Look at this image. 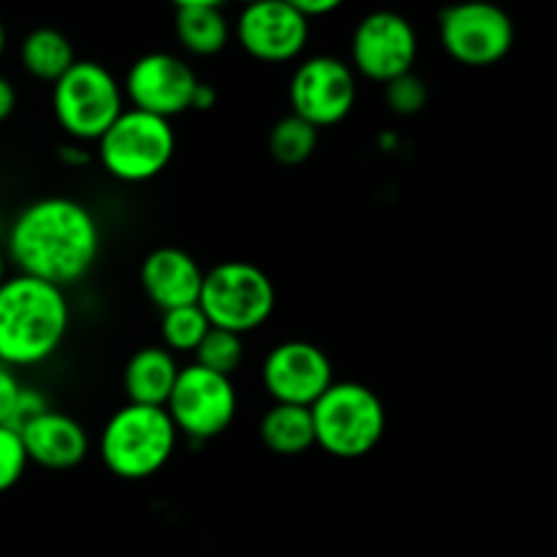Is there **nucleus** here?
I'll use <instances>...</instances> for the list:
<instances>
[{
  "label": "nucleus",
  "instance_id": "nucleus-1",
  "mask_svg": "<svg viewBox=\"0 0 557 557\" xmlns=\"http://www.w3.org/2000/svg\"><path fill=\"white\" fill-rule=\"evenodd\" d=\"M101 250V228L82 201L47 196L14 218L9 256L20 275L65 288L92 270Z\"/></svg>",
  "mask_w": 557,
  "mask_h": 557
},
{
  "label": "nucleus",
  "instance_id": "nucleus-2",
  "mask_svg": "<svg viewBox=\"0 0 557 557\" xmlns=\"http://www.w3.org/2000/svg\"><path fill=\"white\" fill-rule=\"evenodd\" d=\"M71 324L63 288L27 275L5 277L0 286V364L33 368L63 346Z\"/></svg>",
  "mask_w": 557,
  "mask_h": 557
},
{
  "label": "nucleus",
  "instance_id": "nucleus-3",
  "mask_svg": "<svg viewBox=\"0 0 557 557\" xmlns=\"http://www.w3.org/2000/svg\"><path fill=\"white\" fill-rule=\"evenodd\" d=\"M315 444L341 460H359L381 444L386 433L384 400L359 381H335L310 406Z\"/></svg>",
  "mask_w": 557,
  "mask_h": 557
},
{
  "label": "nucleus",
  "instance_id": "nucleus-4",
  "mask_svg": "<svg viewBox=\"0 0 557 557\" xmlns=\"http://www.w3.org/2000/svg\"><path fill=\"white\" fill-rule=\"evenodd\" d=\"M174 446L177 430L163 408L125 403L103 424L101 460L112 476L139 482L156 476L172 460Z\"/></svg>",
  "mask_w": 557,
  "mask_h": 557
},
{
  "label": "nucleus",
  "instance_id": "nucleus-5",
  "mask_svg": "<svg viewBox=\"0 0 557 557\" xmlns=\"http://www.w3.org/2000/svg\"><path fill=\"white\" fill-rule=\"evenodd\" d=\"M275 283L250 261H221L205 272L199 308L210 326L232 335H248L275 313Z\"/></svg>",
  "mask_w": 557,
  "mask_h": 557
},
{
  "label": "nucleus",
  "instance_id": "nucleus-6",
  "mask_svg": "<svg viewBox=\"0 0 557 557\" xmlns=\"http://www.w3.org/2000/svg\"><path fill=\"white\" fill-rule=\"evenodd\" d=\"M60 128L76 141H98L123 114V87L107 65L76 60L52 90Z\"/></svg>",
  "mask_w": 557,
  "mask_h": 557
},
{
  "label": "nucleus",
  "instance_id": "nucleus-7",
  "mask_svg": "<svg viewBox=\"0 0 557 557\" xmlns=\"http://www.w3.org/2000/svg\"><path fill=\"white\" fill-rule=\"evenodd\" d=\"M177 136L169 120L123 109L98 139V158L107 174L120 183H147L172 163Z\"/></svg>",
  "mask_w": 557,
  "mask_h": 557
},
{
  "label": "nucleus",
  "instance_id": "nucleus-8",
  "mask_svg": "<svg viewBox=\"0 0 557 557\" xmlns=\"http://www.w3.org/2000/svg\"><path fill=\"white\" fill-rule=\"evenodd\" d=\"M163 411L172 419L177 435L183 433L196 444H207L232 428L237 417V389L226 375L188 364L180 368Z\"/></svg>",
  "mask_w": 557,
  "mask_h": 557
},
{
  "label": "nucleus",
  "instance_id": "nucleus-9",
  "mask_svg": "<svg viewBox=\"0 0 557 557\" xmlns=\"http://www.w3.org/2000/svg\"><path fill=\"white\" fill-rule=\"evenodd\" d=\"M441 47L451 60L471 69L500 63L515 47V22L493 3L449 5L438 16Z\"/></svg>",
  "mask_w": 557,
  "mask_h": 557
},
{
  "label": "nucleus",
  "instance_id": "nucleus-10",
  "mask_svg": "<svg viewBox=\"0 0 557 557\" xmlns=\"http://www.w3.org/2000/svg\"><path fill=\"white\" fill-rule=\"evenodd\" d=\"M288 103L292 114L319 131L343 123L357 103V74L346 60L332 54L308 58L294 71Z\"/></svg>",
  "mask_w": 557,
  "mask_h": 557
},
{
  "label": "nucleus",
  "instance_id": "nucleus-11",
  "mask_svg": "<svg viewBox=\"0 0 557 557\" xmlns=\"http://www.w3.org/2000/svg\"><path fill=\"white\" fill-rule=\"evenodd\" d=\"M417 52V30L397 11H373L354 27L351 71L370 82L386 85L413 71Z\"/></svg>",
  "mask_w": 557,
  "mask_h": 557
},
{
  "label": "nucleus",
  "instance_id": "nucleus-12",
  "mask_svg": "<svg viewBox=\"0 0 557 557\" xmlns=\"http://www.w3.org/2000/svg\"><path fill=\"white\" fill-rule=\"evenodd\" d=\"M199 76L172 52H147L125 74L123 92L134 103L136 112L152 114L172 123V117L188 112Z\"/></svg>",
  "mask_w": 557,
  "mask_h": 557
},
{
  "label": "nucleus",
  "instance_id": "nucleus-13",
  "mask_svg": "<svg viewBox=\"0 0 557 557\" xmlns=\"http://www.w3.org/2000/svg\"><path fill=\"white\" fill-rule=\"evenodd\" d=\"M261 384L277 406L310 408L335 384V375L324 348L308 341H286L264 357Z\"/></svg>",
  "mask_w": 557,
  "mask_h": 557
},
{
  "label": "nucleus",
  "instance_id": "nucleus-14",
  "mask_svg": "<svg viewBox=\"0 0 557 557\" xmlns=\"http://www.w3.org/2000/svg\"><path fill=\"white\" fill-rule=\"evenodd\" d=\"M234 36L250 58L261 63H288L308 47L310 25L297 14L292 0H267L239 11Z\"/></svg>",
  "mask_w": 557,
  "mask_h": 557
},
{
  "label": "nucleus",
  "instance_id": "nucleus-15",
  "mask_svg": "<svg viewBox=\"0 0 557 557\" xmlns=\"http://www.w3.org/2000/svg\"><path fill=\"white\" fill-rule=\"evenodd\" d=\"M20 441L25 446L27 462L47 468V471H71L82 466L90 451V435L74 417L60 411H44L22 424Z\"/></svg>",
  "mask_w": 557,
  "mask_h": 557
},
{
  "label": "nucleus",
  "instance_id": "nucleus-16",
  "mask_svg": "<svg viewBox=\"0 0 557 557\" xmlns=\"http://www.w3.org/2000/svg\"><path fill=\"white\" fill-rule=\"evenodd\" d=\"M139 281L147 299L161 313H166V310L185 308V305H199L205 272L188 250L156 248L141 261Z\"/></svg>",
  "mask_w": 557,
  "mask_h": 557
},
{
  "label": "nucleus",
  "instance_id": "nucleus-17",
  "mask_svg": "<svg viewBox=\"0 0 557 557\" xmlns=\"http://www.w3.org/2000/svg\"><path fill=\"white\" fill-rule=\"evenodd\" d=\"M177 375L180 368L174 354H169L163 346L139 348L123 370L125 397L134 406L163 408L172 395Z\"/></svg>",
  "mask_w": 557,
  "mask_h": 557
},
{
  "label": "nucleus",
  "instance_id": "nucleus-18",
  "mask_svg": "<svg viewBox=\"0 0 557 557\" xmlns=\"http://www.w3.org/2000/svg\"><path fill=\"white\" fill-rule=\"evenodd\" d=\"M174 33L185 52L196 58H210L226 49L232 36V22L221 3L210 0H183L174 5Z\"/></svg>",
  "mask_w": 557,
  "mask_h": 557
},
{
  "label": "nucleus",
  "instance_id": "nucleus-19",
  "mask_svg": "<svg viewBox=\"0 0 557 557\" xmlns=\"http://www.w3.org/2000/svg\"><path fill=\"white\" fill-rule=\"evenodd\" d=\"M261 444L270 451L283 457H297L305 455L310 446H315L313 433V417L310 408L302 406H272L261 417L259 424Z\"/></svg>",
  "mask_w": 557,
  "mask_h": 557
},
{
  "label": "nucleus",
  "instance_id": "nucleus-20",
  "mask_svg": "<svg viewBox=\"0 0 557 557\" xmlns=\"http://www.w3.org/2000/svg\"><path fill=\"white\" fill-rule=\"evenodd\" d=\"M20 60L22 69L33 79L54 85L76 63V54L63 33L54 30V27H38V30L27 33L25 41H22Z\"/></svg>",
  "mask_w": 557,
  "mask_h": 557
},
{
  "label": "nucleus",
  "instance_id": "nucleus-21",
  "mask_svg": "<svg viewBox=\"0 0 557 557\" xmlns=\"http://www.w3.org/2000/svg\"><path fill=\"white\" fill-rule=\"evenodd\" d=\"M315 147H319V128L305 123L297 114H286L277 120L267 136V150L281 166H299V163L310 161Z\"/></svg>",
  "mask_w": 557,
  "mask_h": 557
},
{
  "label": "nucleus",
  "instance_id": "nucleus-22",
  "mask_svg": "<svg viewBox=\"0 0 557 557\" xmlns=\"http://www.w3.org/2000/svg\"><path fill=\"white\" fill-rule=\"evenodd\" d=\"M207 332H210V321L201 313L199 305H185L161 315V337L169 354H194Z\"/></svg>",
  "mask_w": 557,
  "mask_h": 557
},
{
  "label": "nucleus",
  "instance_id": "nucleus-23",
  "mask_svg": "<svg viewBox=\"0 0 557 557\" xmlns=\"http://www.w3.org/2000/svg\"><path fill=\"white\" fill-rule=\"evenodd\" d=\"M194 357H196L194 364H199V368L232 379V375L239 370V364H243V357H245L243 337L232 335V332L226 330H215V326H210V332H207L205 341L199 343Z\"/></svg>",
  "mask_w": 557,
  "mask_h": 557
},
{
  "label": "nucleus",
  "instance_id": "nucleus-24",
  "mask_svg": "<svg viewBox=\"0 0 557 557\" xmlns=\"http://www.w3.org/2000/svg\"><path fill=\"white\" fill-rule=\"evenodd\" d=\"M428 82L419 74H413V71H408V74L397 76V79L384 85V101L397 117H413V114H419L428 107Z\"/></svg>",
  "mask_w": 557,
  "mask_h": 557
},
{
  "label": "nucleus",
  "instance_id": "nucleus-25",
  "mask_svg": "<svg viewBox=\"0 0 557 557\" xmlns=\"http://www.w3.org/2000/svg\"><path fill=\"white\" fill-rule=\"evenodd\" d=\"M27 468L25 446H22L20 433L11 428H0V493H9L16 487Z\"/></svg>",
  "mask_w": 557,
  "mask_h": 557
},
{
  "label": "nucleus",
  "instance_id": "nucleus-26",
  "mask_svg": "<svg viewBox=\"0 0 557 557\" xmlns=\"http://www.w3.org/2000/svg\"><path fill=\"white\" fill-rule=\"evenodd\" d=\"M22 395H25V384L16 379L14 370L0 364V428L14 430Z\"/></svg>",
  "mask_w": 557,
  "mask_h": 557
},
{
  "label": "nucleus",
  "instance_id": "nucleus-27",
  "mask_svg": "<svg viewBox=\"0 0 557 557\" xmlns=\"http://www.w3.org/2000/svg\"><path fill=\"white\" fill-rule=\"evenodd\" d=\"M292 5L294 9H297V14L302 16L305 22H313L315 16H326V14H332V11H337L341 9V3H337V0H292Z\"/></svg>",
  "mask_w": 557,
  "mask_h": 557
},
{
  "label": "nucleus",
  "instance_id": "nucleus-28",
  "mask_svg": "<svg viewBox=\"0 0 557 557\" xmlns=\"http://www.w3.org/2000/svg\"><path fill=\"white\" fill-rule=\"evenodd\" d=\"M215 101H218L215 87L207 85V82H199V87H196L194 92V101H190V109H196V112H210V109L215 107Z\"/></svg>",
  "mask_w": 557,
  "mask_h": 557
},
{
  "label": "nucleus",
  "instance_id": "nucleus-29",
  "mask_svg": "<svg viewBox=\"0 0 557 557\" xmlns=\"http://www.w3.org/2000/svg\"><path fill=\"white\" fill-rule=\"evenodd\" d=\"M16 109V90L5 76H0V123L9 120Z\"/></svg>",
  "mask_w": 557,
  "mask_h": 557
},
{
  "label": "nucleus",
  "instance_id": "nucleus-30",
  "mask_svg": "<svg viewBox=\"0 0 557 557\" xmlns=\"http://www.w3.org/2000/svg\"><path fill=\"white\" fill-rule=\"evenodd\" d=\"M3 281H5V256L3 250H0V286H3Z\"/></svg>",
  "mask_w": 557,
  "mask_h": 557
},
{
  "label": "nucleus",
  "instance_id": "nucleus-31",
  "mask_svg": "<svg viewBox=\"0 0 557 557\" xmlns=\"http://www.w3.org/2000/svg\"><path fill=\"white\" fill-rule=\"evenodd\" d=\"M3 49H5V27L0 22V58H3Z\"/></svg>",
  "mask_w": 557,
  "mask_h": 557
}]
</instances>
